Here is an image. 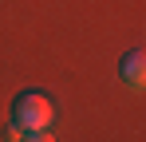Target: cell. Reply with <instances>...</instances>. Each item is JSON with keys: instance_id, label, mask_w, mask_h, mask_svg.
I'll use <instances>...</instances> for the list:
<instances>
[{"instance_id": "obj_1", "label": "cell", "mask_w": 146, "mask_h": 142, "mask_svg": "<svg viewBox=\"0 0 146 142\" xmlns=\"http://www.w3.org/2000/svg\"><path fill=\"white\" fill-rule=\"evenodd\" d=\"M51 115H55V111H51V103L40 91H24V95L12 99V122L24 126V130H48Z\"/></svg>"}, {"instance_id": "obj_3", "label": "cell", "mask_w": 146, "mask_h": 142, "mask_svg": "<svg viewBox=\"0 0 146 142\" xmlns=\"http://www.w3.org/2000/svg\"><path fill=\"white\" fill-rule=\"evenodd\" d=\"M20 142H55L48 134V130H24V134H20Z\"/></svg>"}, {"instance_id": "obj_2", "label": "cell", "mask_w": 146, "mask_h": 142, "mask_svg": "<svg viewBox=\"0 0 146 142\" xmlns=\"http://www.w3.org/2000/svg\"><path fill=\"white\" fill-rule=\"evenodd\" d=\"M119 79L130 91H146V51H126L119 59Z\"/></svg>"}, {"instance_id": "obj_4", "label": "cell", "mask_w": 146, "mask_h": 142, "mask_svg": "<svg viewBox=\"0 0 146 142\" xmlns=\"http://www.w3.org/2000/svg\"><path fill=\"white\" fill-rule=\"evenodd\" d=\"M20 134H24V126H16V122H8V130H4V138H8V142H20Z\"/></svg>"}]
</instances>
